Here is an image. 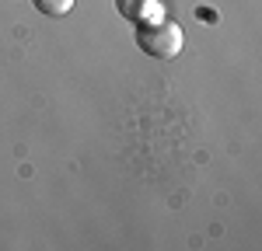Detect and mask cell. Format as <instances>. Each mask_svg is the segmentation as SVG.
<instances>
[{
  "label": "cell",
  "instance_id": "cell-2",
  "mask_svg": "<svg viewBox=\"0 0 262 251\" xmlns=\"http://www.w3.org/2000/svg\"><path fill=\"white\" fill-rule=\"evenodd\" d=\"M116 7H119L122 18L133 21V24L164 18V14H161V4H158V0H116Z\"/></svg>",
  "mask_w": 262,
  "mask_h": 251
},
{
  "label": "cell",
  "instance_id": "cell-1",
  "mask_svg": "<svg viewBox=\"0 0 262 251\" xmlns=\"http://www.w3.org/2000/svg\"><path fill=\"white\" fill-rule=\"evenodd\" d=\"M137 45L154 60H171L182 53V28L171 18L158 21H140L137 24Z\"/></svg>",
  "mask_w": 262,
  "mask_h": 251
},
{
  "label": "cell",
  "instance_id": "cell-3",
  "mask_svg": "<svg viewBox=\"0 0 262 251\" xmlns=\"http://www.w3.org/2000/svg\"><path fill=\"white\" fill-rule=\"evenodd\" d=\"M32 4H35V11L46 14V18H67L70 7H74V0H32Z\"/></svg>",
  "mask_w": 262,
  "mask_h": 251
}]
</instances>
